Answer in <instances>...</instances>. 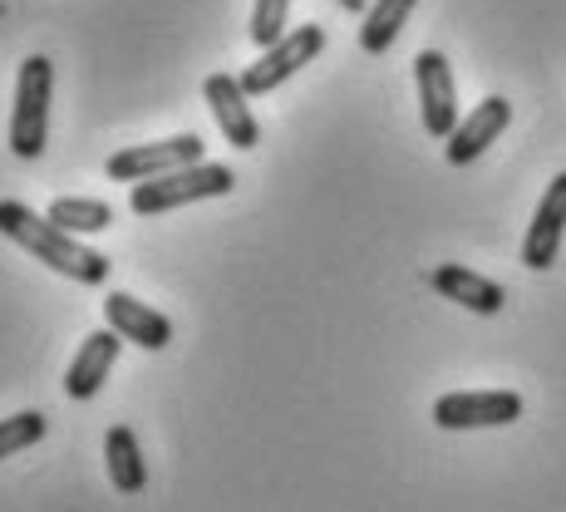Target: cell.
Instances as JSON below:
<instances>
[{
	"instance_id": "6da1fadb",
	"label": "cell",
	"mask_w": 566,
	"mask_h": 512,
	"mask_svg": "<svg viewBox=\"0 0 566 512\" xmlns=\"http://www.w3.org/2000/svg\"><path fill=\"white\" fill-rule=\"evenodd\" d=\"M0 237H10V242L25 247L35 261H45L50 271L80 281V286H104L108 281V257L104 252L84 247L74 232H64V227L50 222V217L30 212V207L15 202V198L0 202Z\"/></svg>"
},
{
	"instance_id": "7a4b0ae2",
	"label": "cell",
	"mask_w": 566,
	"mask_h": 512,
	"mask_svg": "<svg viewBox=\"0 0 566 512\" xmlns=\"http://www.w3.org/2000/svg\"><path fill=\"white\" fill-rule=\"evenodd\" d=\"M237 188V173L227 163H188V168H172L163 178H148V182H134L128 192V207L138 217H158V212H172V207H188V202H202V198H227Z\"/></svg>"
},
{
	"instance_id": "3957f363",
	"label": "cell",
	"mask_w": 566,
	"mask_h": 512,
	"mask_svg": "<svg viewBox=\"0 0 566 512\" xmlns=\"http://www.w3.org/2000/svg\"><path fill=\"white\" fill-rule=\"evenodd\" d=\"M50 90H54V64L45 60V54H30L15 74V108H10V154L15 158L45 154Z\"/></svg>"
},
{
	"instance_id": "277c9868",
	"label": "cell",
	"mask_w": 566,
	"mask_h": 512,
	"mask_svg": "<svg viewBox=\"0 0 566 512\" xmlns=\"http://www.w3.org/2000/svg\"><path fill=\"white\" fill-rule=\"evenodd\" d=\"M321 50H325V25H296V30H286V35H281L271 50H261L256 64H247V70H242V90L252 94V100H261V94H271V90H281V84H286L291 74L306 70V64Z\"/></svg>"
},
{
	"instance_id": "5b68a950",
	"label": "cell",
	"mask_w": 566,
	"mask_h": 512,
	"mask_svg": "<svg viewBox=\"0 0 566 512\" xmlns=\"http://www.w3.org/2000/svg\"><path fill=\"white\" fill-rule=\"evenodd\" d=\"M513 419H522V395H513V389H463V395L433 399V424L449 433L503 429Z\"/></svg>"
},
{
	"instance_id": "8992f818",
	"label": "cell",
	"mask_w": 566,
	"mask_h": 512,
	"mask_svg": "<svg viewBox=\"0 0 566 512\" xmlns=\"http://www.w3.org/2000/svg\"><path fill=\"white\" fill-rule=\"evenodd\" d=\"M413 84H419V114L423 134L449 144V134L459 128V90H453V70L439 50H419L413 60Z\"/></svg>"
},
{
	"instance_id": "52a82bcc",
	"label": "cell",
	"mask_w": 566,
	"mask_h": 512,
	"mask_svg": "<svg viewBox=\"0 0 566 512\" xmlns=\"http://www.w3.org/2000/svg\"><path fill=\"white\" fill-rule=\"evenodd\" d=\"M188 163H202V138L198 134L118 148V154L108 158V178L114 182H148V178H163V173H172V168H188Z\"/></svg>"
},
{
	"instance_id": "ba28073f",
	"label": "cell",
	"mask_w": 566,
	"mask_h": 512,
	"mask_svg": "<svg viewBox=\"0 0 566 512\" xmlns=\"http://www.w3.org/2000/svg\"><path fill=\"white\" fill-rule=\"evenodd\" d=\"M202 94H207V108H212L217 128L227 134V144L242 148V154H252V148L261 144V124L252 114V94L242 90V74H227V70L207 74Z\"/></svg>"
},
{
	"instance_id": "9c48e42d",
	"label": "cell",
	"mask_w": 566,
	"mask_h": 512,
	"mask_svg": "<svg viewBox=\"0 0 566 512\" xmlns=\"http://www.w3.org/2000/svg\"><path fill=\"white\" fill-rule=\"evenodd\" d=\"M562 232H566V173L547 182L537 212L527 222V237H522V267L527 271H552V261L562 252Z\"/></svg>"
},
{
	"instance_id": "30bf717a",
	"label": "cell",
	"mask_w": 566,
	"mask_h": 512,
	"mask_svg": "<svg viewBox=\"0 0 566 512\" xmlns=\"http://www.w3.org/2000/svg\"><path fill=\"white\" fill-rule=\"evenodd\" d=\"M507 124H513V104H507L503 94H488L483 104H473V114L459 118V128H453L449 144H443V154H449L453 168H463V163L483 158L488 148L507 134Z\"/></svg>"
},
{
	"instance_id": "8fae6325",
	"label": "cell",
	"mask_w": 566,
	"mask_h": 512,
	"mask_svg": "<svg viewBox=\"0 0 566 512\" xmlns=\"http://www.w3.org/2000/svg\"><path fill=\"white\" fill-rule=\"evenodd\" d=\"M104 321L124 335L138 351H168L172 345V321L163 311H154L148 301L128 296V291H108L104 296Z\"/></svg>"
},
{
	"instance_id": "7c38bea8",
	"label": "cell",
	"mask_w": 566,
	"mask_h": 512,
	"mask_svg": "<svg viewBox=\"0 0 566 512\" xmlns=\"http://www.w3.org/2000/svg\"><path fill=\"white\" fill-rule=\"evenodd\" d=\"M118 351H124V335H118L114 325L84 335L80 355L70 359V375H64V395H70V399H94V395H99L104 379L114 375V365H118Z\"/></svg>"
},
{
	"instance_id": "4fadbf2b",
	"label": "cell",
	"mask_w": 566,
	"mask_h": 512,
	"mask_svg": "<svg viewBox=\"0 0 566 512\" xmlns=\"http://www.w3.org/2000/svg\"><path fill=\"white\" fill-rule=\"evenodd\" d=\"M429 286L439 291L443 301H453V306L473 311V315H497L507 306V291L497 286V281H488L483 271L473 267H459V261H443V267L429 271Z\"/></svg>"
},
{
	"instance_id": "5bb4252c",
	"label": "cell",
	"mask_w": 566,
	"mask_h": 512,
	"mask_svg": "<svg viewBox=\"0 0 566 512\" xmlns=\"http://www.w3.org/2000/svg\"><path fill=\"white\" fill-rule=\"evenodd\" d=\"M104 463H108V483H114L124 498H134V493H144L148 488V459H144L138 433L128 429V424H114V429H108Z\"/></svg>"
},
{
	"instance_id": "9a60e30c",
	"label": "cell",
	"mask_w": 566,
	"mask_h": 512,
	"mask_svg": "<svg viewBox=\"0 0 566 512\" xmlns=\"http://www.w3.org/2000/svg\"><path fill=\"white\" fill-rule=\"evenodd\" d=\"M413 6H419V0H375L369 15H365V25H360V50L385 54L399 40V30H405V20L413 15Z\"/></svg>"
},
{
	"instance_id": "2e32d148",
	"label": "cell",
	"mask_w": 566,
	"mask_h": 512,
	"mask_svg": "<svg viewBox=\"0 0 566 512\" xmlns=\"http://www.w3.org/2000/svg\"><path fill=\"white\" fill-rule=\"evenodd\" d=\"M45 217L74 237H94V232H104V227H114V207L99 198H60V202H50Z\"/></svg>"
},
{
	"instance_id": "e0dca14e",
	"label": "cell",
	"mask_w": 566,
	"mask_h": 512,
	"mask_svg": "<svg viewBox=\"0 0 566 512\" xmlns=\"http://www.w3.org/2000/svg\"><path fill=\"white\" fill-rule=\"evenodd\" d=\"M40 439H45V414L40 409H20L10 419H0V459H15Z\"/></svg>"
},
{
	"instance_id": "ac0fdd59",
	"label": "cell",
	"mask_w": 566,
	"mask_h": 512,
	"mask_svg": "<svg viewBox=\"0 0 566 512\" xmlns=\"http://www.w3.org/2000/svg\"><path fill=\"white\" fill-rule=\"evenodd\" d=\"M286 15H291V0H256L252 10V40L261 50H271L281 35H286Z\"/></svg>"
}]
</instances>
